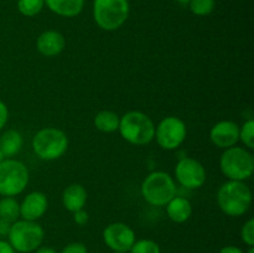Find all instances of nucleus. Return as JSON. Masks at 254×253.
Returning <instances> with one entry per match:
<instances>
[{
    "mask_svg": "<svg viewBox=\"0 0 254 253\" xmlns=\"http://www.w3.org/2000/svg\"><path fill=\"white\" fill-rule=\"evenodd\" d=\"M60 253H88V248L82 242L68 243Z\"/></svg>",
    "mask_w": 254,
    "mask_h": 253,
    "instance_id": "26",
    "label": "nucleus"
},
{
    "mask_svg": "<svg viewBox=\"0 0 254 253\" xmlns=\"http://www.w3.org/2000/svg\"><path fill=\"white\" fill-rule=\"evenodd\" d=\"M217 203L223 213L240 217L247 213L252 203V191L245 181L228 180L217 191Z\"/></svg>",
    "mask_w": 254,
    "mask_h": 253,
    "instance_id": "1",
    "label": "nucleus"
},
{
    "mask_svg": "<svg viewBox=\"0 0 254 253\" xmlns=\"http://www.w3.org/2000/svg\"><path fill=\"white\" fill-rule=\"evenodd\" d=\"M188 128L185 122L175 116H169L161 119L155 126L156 143L165 150H175L185 141Z\"/></svg>",
    "mask_w": 254,
    "mask_h": 253,
    "instance_id": "9",
    "label": "nucleus"
},
{
    "mask_svg": "<svg viewBox=\"0 0 254 253\" xmlns=\"http://www.w3.org/2000/svg\"><path fill=\"white\" fill-rule=\"evenodd\" d=\"M220 169L228 180H247L254 171L253 154L242 146L235 145L225 149L220 158Z\"/></svg>",
    "mask_w": 254,
    "mask_h": 253,
    "instance_id": "4",
    "label": "nucleus"
},
{
    "mask_svg": "<svg viewBox=\"0 0 254 253\" xmlns=\"http://www.w3.org/2000/svg\"><path fill=\"white\" fill-rule=\"evenodd\" d=\"M64 47H66V40L64 35L56 30L44 31L36 40L37 51L45 57L59 56Z\"/></svg>",
    "mask_w": 254,
    "mask_h": 253,
    "instance_id": "14",
    "label": "nucleus"
},
{
    "mask_svg": "<svg viewBox=\"0 0 254 253\" xmlns=\"http://www.w3.org/2000/svg\"><path fill=\"white\" fill-rule=\"evenodd\" d=\"M113 253H126V252H113Z\"/></svg>",
    "mask_w": 254,
    "mask_h": 253,
    "instance_id": "36",
    "label": "nucleus"
},
{
    "mask_svg": "<svg viewBox=\"0 0 254 253\" xmlns=\"http://www.w3.org/2000/svg\"><path fill=\"white\" fill-rule=\"evenodd\" d=\"M35 253H57V251L55 248L49 247V246H40Z\"/></svg>",
    "mask_w": 254,
    "mask_h": 253,
    "instance_id": "32",
    "label": "nucleus"
},
{
    "mask_svg": "<svg viewBox=\"0 0 254 253\" xmlns=\"http://www.w3.org/2000/svg\"><path fill=\"white\" fill-rule=\"evenodd\" d=\"M175 179L181 186L189 190H196L206 183V170L196 159L185 156L175 166Z\"/></svg>",
    "mask_w": 254,
    "mask_h": 253,
    "instance_id": "10",
    "label": "nucleus"
},
{
    "mask_svg": "<svg viewBox=\"0 0 254 253\" xmlns=\"http://www.w3.org/2000/svg\"><path fill=\"white\" fill-rule=\"evenodd\" d=\"M0 253H16L7 241L0 240Z\"/></svg>",
    "mask_w": 254,
    "mask_h": 253,
    "instance_id": "29",
    "label": "nucleus"
},
{
    "mask_svg": "<svg viewBox=\"0 0 254 253\" xmlns=\"http://www.w3.org/2000/svg\"><path fill=\"white\" fill-rule=\"evenodd\" d=\"M49 208V198L41 191L27 193L20 203V217L26 221H37L46 213Z\"/></svg>",
    "mask_w": 254,
    "mask_h": 253,
    "instance_id": "13",
    "label": "nucleus"
},
{
    "mask_svg": "<svg viewBox=\"0 0 254 253\" xmlns=\"http://www.w3.org/2000/svg\"><path fill=\"white\" fill-rule=\"evenodd\" d=\"M189 5L192 14L197 16H207L215 9V0H190Z\"/></svg>",
    "mask_w": 254,
    "mask_h": 253,
    "instance_id": "24",
    "label": "nucleus"
},
{
    "mask_svg": "<svg viewBox=\"0 0 254 253\" xmlns=\"http://www.w3.org/2000/svg\"><path fill=\"white\" fill-rule=\"evenodd\" d=\"M7 121H9V109H7V106L4 102L0 101V130L4 129Z\"/></svg>",
    "mask_w": 254,
    "mask_h": 253,
    "instance_id": "28",
    "label": "nucleus"
},
{
    "mask_svg": "<svg viewBox=\"0 0 254 253\" xmlns=\"http://www.w3.org/2000/svg\"><path fill=\"white\" fill-rule=\"evenodd\" d=\"M245 253H254V247H250L248 248L247 252H245Z\"/></svg>",
    "mask_w": 254,
    "mask_h": 253,
    "instance_id": "34",
    "label": "nucleus"
},
{
    "mask_svg": "<svg viewBox=\"0 0 254 253\" xmlns=\"http://www.w3.org/2000/svg\"><path fill=\"white\" fill-rule=\"evenodd\" d=\"M4 159H5V156L2 155V153H1V151H0V163H1V161L4 160Z\"/></svg>",
    "mask_w": 254,
    "mask_h": 253,
    "instance_id": "35",
    "label": "nucleus"
},
{
    "mask_svg": "<svg viewBox=\"0 0 254 253\" xmlns=\"http://www.w3.org/2000/svg\"><path fill=\"white\" fill-rule=\"evenodd\" d=\"M45 0H17V9L24 16L32 17L41 12Z\"/></svg>",
    "mask_w": 254,
    "mask_h": 253,
    "instance_id": "21",
    "label": "nucleus"
},
{
    "mask_svg": "<svg viewBox=\"0 0 254 253\" xmlns=\"http://www.w3.org/2000/svg\"><path fill=\"white\" fill-rule=\"evenodd\" d=\"M129 253H161V250L158 242L149 238H143L134 242Z\"/></svg>",
    "mask_w": 254,
    "mask_h": 253,
    "instance_id": "22",
    "label": "nucleus"
},
{
    "mask_svg": "<svg viewBox=\"0 0 254 253\" xmlns=\"http://www.w3.org/2000/svg\"><path fill=\"white\" fill-rule=\"evenodd\" d=\"M140 191L143 198L149 205L163 207L176 196L175 180L165 171H153L145 176Z\"/></svg>",
    "mask_w": 254,
    "mask_h": 253,
    "instance_id": "5",
    "label": "nucleus"
},
{
    "mask_svg": "<svg viewBox=\"0 0 254 253\" xmlns=\"http://www.w3.org/2000/svg\"><path fill=\"white\" fill-rule=\"evenodd\" d=\"M20 217V203L11 196H2L0 198V218L9 222H15Z\"/></svg>",
    "mask_w": 254,
    "mask_h": 253,
    "instance_id": "20",
    "label": "nucleus"
},
{
    "mask_svg": "<svg viewBox=\"0 0 254 253\" xmlns=\"http://www.w3.org/2000/svg\"><path fill=\"white\" fill-rule=\"evenodd\" d=\"M88 212H87L84 208H82V210H78L76 211V212H73V221L76 222V225L78 226H84L87 222H88Z\"/></svg>",
    "mask_w": 254,
    "mask_h": 253,
    "instance_id": "27",
    "label": "nucleus"
},
{
    "mask_svg": "<svg viewBox=\"0 0 254 253\" xmlns=\"http://www.w3.org/2000/svg\"><path fill=\"white\" fill-rule=\"evenodd\" d=\"M118 130L129 144L146 145L154 140L155 124L144 112L129 111L121 117Z\"/></svg>",
    "mask_w": 254,
    "mask_h": 253,
    "instance_id": "2",
    "label": "nucleus"
},
{
    "mask_svg": "<svg viewBox=\"0 0 254 253\" xmlns=\"http://www.w3.org/2000/svg\"><path fill=\"white\" fill-rule=\"evenodd\" d=\"M119 121L121 117L113 111L103 109L99 111L94 117V126L102 133H114L119 128Z\"/></svg>",
    "mask_w": 254,
    "mask_h": 253,
    "instance_id": "19",
    "label": "nucleus"
},
{
    "mask_svg": "<svg viewBox=\"0 0 254 253\" xmlns=\"http://www.w3.org/2000/svg\"><path fill=\"white\" fill-rule=\"evenodd\" d=\"M31 146L37 158L41 160H57L64 156L68 149V136L62 129L46 126L35 134Z\"/></svg>",
    "mask_w": 254,
    "mask_h": 253,
    "instance_id": "3",
    "label": "nucleus"
},
{
    "mask_svg": "<svg viewBox=\"0 0 254 253\" xmlns=\"http://www.w3.org/2000/svg\"><path fill=\"white\" fill-rule=\"evenodd\" d=\"M135 241L134 230L124 222L109 223L103 230V242L113 252L128 253Z\"/></svg>",
    "mask_w": 254,
    "mask_h": 253,
    "instance_id": "11",
    "label": "nucleus"
},
{
    "mask_svg": "<svg viewBox=\"0 0 254 253\" xmlns=\"http://www.w3.org/2000/svg\"><path fill=\"white\" fill-rule=\"evenodd\" d=\"M129 10L128 0H94V21L102 30L116 31L127 21Z\"/></svg>",
    "mask_w": 254,
    "mask_h": 253,
    "instance_id": "8",
    "label": "nucleus"
},
{
    "mask_svg": "<svg viewBox=\"0 0 254 253\" xmlns=\"http://www.w3.org/2000/svg\"><path fill=\"white\" fill-rule=\"evenodd\" d=\"M241 240L248 247H254V220L250 218L241 228Z\"/></svg>",
    "mask_w": 254,
    "mask_h": 253,
    "instance_id": "25",
    "label": "nucleus"
},
{
    "mask_svg": "<svg viewBox=\"0 0 254 253\" xmlns=\"http://www.w3.org/2000/svg\"><path fill=\"white\" fill-rule=\"evenodd\" d=\"M30 181L27 166L21 160L7 158L0 163V195L15 196L24 192Z\"/></svg>",
    "mask_w": 254,
    "mask_h": 253,
    "instance_id": "7",
    "label": "nucleus"
},
{
    "mask_svg": "<svg viewBox=\"0 0 254 253\" xmlns=\"http://www.w3.org/2000/svg\"><path fill=\"white\" fill-rule=\"evenodd\" d=\"M87 190L81 184H71L62 192V205L69 212L84 208L87 202Z\"/></svg>",
    "mask_w": 254,
    "mask_h": 253,
    "instance_id": "15",
    "label": "nucleus"
},
{
    "mask_svg": "<svg viewBox=\"0 0 254 253\" xmlns=\"http://www.w3.org/2000/svg\"><path fill=\"white\" fill-rule=\"evenodd\" d=\"M22 145H24V138L16 129H7L0 136V151L5 159L14 158L16 154L20 153Z\"/></svg>",
    "mask_w": 254,
    "mask_h": 253,
    "instance_id": "17",
    "label": "nucleus"
},
{
    "mask_svg": "<svg viewBox=\"0 0 254 253\" xmlns=\"http://www.w3.org/2000/svg\"><path fill=\"white\" fill-rule=\"evenodd\" d=\"M44 238L45 230L36 221L16 220L7 233V242L19 253L34 252L42 245Z\"/></svg>",
    "mask_w": 254,
    "mask_h": 253,
    "instance_id": "6",
    "label": "nucleus"
},
{
    "mask_svg": "<svg viewBox=\"0 0 254 253\" xmlns=\"http://www.w3.org/2000/svg\"><path fill=\"white\" fill-rule=\"evenodd\" d=\"M240 140L247 149H254V121L248 119L240 126Z\"/></svg>",
    "mask_w": 254,
    "mask_h": 253,
    "instance_id": "23",
    "label": "nucleus"
},
{
    "mask_svg": "<svg viewBox=\"0 0 254 253\" xmlns=\"http://www.w3.org/2000/svg\"><path fill=\"white\" fill-rule=\"evenodd\" d=\"M45 4L56 15L64 17H74L81 14L84 0H45Z\"/></svg>",
    "mask_w": 254,
    "mask_h": 253,
    "instance_id": "18",
    "label": "nucleus"
},
{
    "mask_svg": "<svg viewBox=\"0 0 254 253\" xmlns=\"http://www.w3.org/2000/svg\"><path fill=\"white\" fill-rule=\"evenodd\" d=\"M210 140L220 149H228L240 141V126L233 121H221L210 130Z\"/></svg>",
    "mask_w": 254,
    "mask_h": 253,
    "instance_id": "12",
    "label": "nucleus"
},
{
    "mask_svg": "<svg viewBox=\"0 0 254 253\" xmlns=\"http://www.w3.org/2000/svg\"><path fill=\"white\" fill-rule=\"evenodd\" d=\"M175 1L181 2V4H189V2H190V0H175Z\"/></svg>",
    "mask_w": 254,
    "mask_h": 253,
    "instance_id": "33",
    "label": "nucleus"
},
{
    "mask_svg": "<svg viewBox=\"0 0 254 253\" xmlns=\"http://www.w3.org/2000/svg\"><path fill=\"white\" fill-rule=\"evenodd\" d=\"M168 217L175 223H184L192 215V205L184 196H174L165 205Z\"/></svg>",
    "mask_w": 254,
    "mask_h": 253,
    "instance_id": "16",
    "label": "nucleus"
},
{
    "mask_svg": "<svg viewBox=\"0 0 254 253\" xmlns=\"http://www.w3.org/2000/svg\"><path fill=\"white\" fill-rule=\"evenodd\" d=\"M218 253H245L242 248L237 247V246H225L223 248H221Z\"/></svg>",
    "mask_w": 254,
    "mask_h": 253,
    "instance_id": "31",
    "label": "nucleus"
},
{
    "mask_svg": "<svg viewBox=\"0 0 254 253\" xmlns=\"http://www.w3.org/2000/svg\"><path fill=\"white\" fill-rule=\"evenodd\" d=\"M10 226H11V222L0 218V236H7L10 231Z\"/></svg>",
    "mask_w": 254,
    "mask_h": 253,
    "instance_id": "30",
    "label": "nucleus"
}]
</instances>
